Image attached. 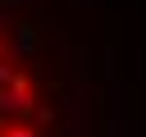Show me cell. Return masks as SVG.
Wrapping results in <instances>:
<instances>
[{"label": "cell", "mask_w": 146, "mask_h": 137, "mask_svg": "<svg viewBox=\"0 0 146 137\" xmlns=\"http://www.w3.org/2000/svg\"><path fill=\"white\" fill-rule=\"evenodd\" d=\"M32 78H18V82H9V87H0V114L5 119H27V110H32Z\"/></svg>", "instance_id": "6da1fadb"}, {"label": "cell", "mask_w": 146, "mask_h": 137, "mask_svg": "<svg viewBox=\"0 0 146 137\" xmlns=\"http://www.w3.org/2000/svg\"><path fill=\"white\" fill-rule=\"evenodd\" d=\"M36 41H41V37H36V23H27V18H23V23H14V50H9V59L32 55V50H36Z\"/></svg>", "instance_id": "7a4b0ae2"}, {"label": "cell", "mask_w": 146, "mask_h": 137, "mask_svg": "<svg viewBox=\"0 0 146 137\" xmlns=\"http://www.w3.org/2000/svg\"><path fill=\"white\" fill-rule=\"evenodd\" d=\"M27 119H32V128H36V132H50V128L59 123V110H55L50 100H32V110H27Z\"/></svg>", "instance_id": "3957f363"}, {"label": "cell", "mask_w": 146, "mask_h": 137, "mask_svg": "<svg viewBox=\"0 0 146 137\" xmlns=\"http://www.w3.org/2000/svg\"><path fill=\"white\" fill-rule=\"evenodd\" d=\"M18 78H27V73H23L9 55H0V87H9V82H18Z\"/></svg>", "instance_id": "277c9868"}, {"label": "cell", "mask_w": 146, "mask_h": 137, "mask_svg": "<svg viewBox=\"0 0 146 137\" xmlns=\"http://www.w3.org/2000/svg\"><path fill=\"white\" fill-rule=\"evenodd\" d=\"M0 137H46V132H36V128H32V123H23V119H9Z\"/></svg>", "instance_id": "5b68a950"}, {"label": "cell", "mask_w": 146, "mask_h": 137, "mask_svg": "<svg viewBox=\"0 0 146 137\" xmlns=\"http://www.w3.org/2000/svg\"><path fill=\"white\" fill-rule=\"evenodd\" d=\"M5 23H9V14H5V9H0V27H5Z\"/></svg>", "instance_id": "8992f818"}, {"label": "cell", "mask_w": 146, "mask_h": 137, "mask_svg": "<svg viewBox=\"0 0 146 137\" xmlns=\"http://www.w3.org/2000/svg\"><path fill=\"white\" fill-rule=\"evenodd\" d=\"M0 55H9V50H5V41H0Z\"/></svg>", "instance_id": "52a82bcc"}]
</instances>
